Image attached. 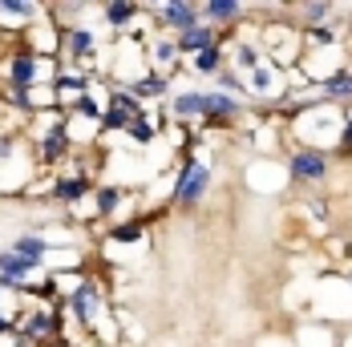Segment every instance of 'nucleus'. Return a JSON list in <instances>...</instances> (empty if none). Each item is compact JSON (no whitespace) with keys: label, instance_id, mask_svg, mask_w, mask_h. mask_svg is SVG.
Returning a JSON list of instances; mask_svg holds the SVG:
<instances>
[{"label":"nucleus","instance_id":"obj_1","mask_svg":"<svg viewBox=\"0 0 352 347\" xmlns=\"http://www.w3.org/2000/svg\"><path fill=\"white\" fill-rule=\"evenodd\" d=\"M69 315L77 319V327L89 335V339H102L109 347H122V323H118V303L109 299V287L102 275H89L85 287L73 295L69 303Z\"/></svg>","mask_w":352,"mask_h":347},{"label":"nucleus","instance_id":"obj_2","mask_svg":"<svg viewBox=\"0 0 352 347\" xmlns=\"http://www.w3.org/2000/svg\"><path fill=\"white\" fill-rule=\"evenodd\" d=\"M283 134H287V145H308V149L336 154L340 134H344V109L340 105H316V109L300 113L296 121H287Z\"/></svg>","mask_w":352,"mask_h":347},{"label":"nucleus","instance_id":"obj_3","mask_svg":"<svg viewBox=\"0 0 352 347\" xmlns=\"http://www.w3.org/2000/svg\"><path fill=\"white\" fill-rule=\"evenodd\" d=\"M211 182H214V162L207 154L190 149L175 170H170V206L195 210L207 194H211Z\"/></svg>","mask_w":352,"mask_h":347},{"label":"nucleus","instance_id":"obj_4","mask_svg":"<svg viewBox=\"0 0 352 347\" xmlns=\"http://www.w3.org/2000/svg\"><path fill=\"white\" fill-rule=\"evenodd\" d=\"M259 45H263V57L272 69L292 73L304 65V29H296L287 16L259 21Z\"/></svg>","mask_w":352,"mask_h":347},{"label":"nucleus","instance_id":"obj_5","mask_svg":"<svg viewBox=\"0 0 352 347\" xmlns=\"http://www.w3.org/2000/svg\"><path fill=\"white\" fill-rule=\"evenodd\" d=\"M283 166H287V182H292V186L320 190V186H328V178H332L336 154H328V149H308V145H287V149H283Z\"/></svg>","mask_w":352,"mask_h":347},{"label":"nucleus","instance_id":"obj_6","mask_svg":"<svg viewBox=\"0 0 352 347\" xmlns=\"http://www.w3.org/2000/svg\"><path fill=\"white\" fill-rule=\"evenodd\" d=\"M150 73L146 65V40H134V36H113L109 40V81L113 85H134Z\"/></svg>","mask_w":352,"mask_h":347},{"label":"nucleus","instance_id":"obj_7","mask_svg":"<svg viewBox=\"0 0 352 347\" xmlns=\"http://www.w3.org/2000/svg\"><path fill=\"white\" fill-rule=\"evenodd\" d=\"M41 65H45V57L29 53V49L16 40V49H8V53L0 57V89L29 93L33 85H45V81H41Z\"/></svg>","mask_w":352,"mask_h":347},{"label":"nucleus","instance_id":"obj_8","mask_svg":"<svg viewBox=\"0 0 352 347\" xmlns=\"http://www.w3.org/2000/svg\"><path fill=\"white\" fill-rule=\"evenodd\" d=\"M150 12H154L158 33H166V36H182L186 29L203 25V16H199V4H195V0H158V4H150Z\"/></svg>","mask_w":352,"mask_h":347},{"label":"nucleus","instance_id":"obj_9","mask_svg":"<svg viewBox=\"0 0 352 347\" xmlns=\"http://www.w3.org/2000/svg\"><path fill=\"white\" fill-rule=\"evenodd\" d=\"M16 40H21L29 53H36V57H61V25H57V16H53V4H49V12L36 16Z\"/></svg>","mask_w":352,"mask_h":347},{"label":"nucleus","instance_id":"obj_10","mask_svg":"<svg viewBox=\"0 0 352 347\" xmlns=\"http://www.w3.org/2000/svg\"><path fill=\"white\" fill-rule=\"evenodd\" d=\"M247 186L255 190V194H263V198H276L283 194L292 182H287V166H283V158H255L251 166H247Z\"/></svg>","mask_w":352,"mask_h":347},{"label":"nucleus","instance_id":"obj_11","mask_svg":"<svg viewBox=\"0 0 352 347\" xmlns=\"http://www.w3.org/2000/svg\"><path fill=\"white\" fill-rule=\"evenodd\" d=\"M247 12H255V4H247V0H203L199 4V16L207 25H214L223 36L231 33V29H239L247 21Z\"/></svg>","mask_w":352,"mask_h":347},{"label":"nucleus","instance_id":"obj_12","mask_svg":"<svg viewBox=\"0 0 352 347\" xmlns=\"http://www.w3.org/2000/svg\"><path fill=\"white\" fill-rule=\"evenodd\" d=\"M146 65L150 73H158V77H170L175 81L178 73H182V53H178V40L166 33H154L146 40Z\"/></svg>","mask_w":352,"mask_h":347},{"label":"nucleus","instance_id":"obj_13","mask_svg":"<svg viewBox=\"0 0 352 347\" xmlns=\"http://www.w3.org/2000/svg\"><path fill=\"white\" fill-rule=\"evenodd\" d=\"M45 12H49V4H41V0H0V33L16 40Z\"/></svg>","mask_w":352,"mask_h":347},{"label":"nucleus","instance_id":"obj_14","mask_svg":"<svg viewBox=\"0 0 352 347\" xmlns=\"http://www.w3.org/2000/svg\"><path fill=\"white\" fill-rule=\"evenodd\" d=\"M340 12V4H332V0H300V4H292L287 8V21L296 25V29H320V25H328L332 16Z\"/></svg>","mask_w":352,"mask_h":347},{"label":"nucleus","instance_id":"obj_15","mask_svg":"<svg viewBox=\"0 0 352 347\" xmlns=\"http://www.w3.org/2000/svg\"><path fill=\"white\" fill-rule=\"evenodd\" d=\"M138 12H142L138 0H109V4H102V8H98V25H106L113 36H126L130 29H134Z\"/></svg>","mask_w":352,"mask_h":347},{"label":"nucleus","instance_id":"obj_16","mask_svg":"<svg viewBox=\"0 0 352 347\" xmlns=\"http://www.w3.org/2000/svg\"><path fill=\"white\" fill-rule=\"evenodd\" d=\"M8 250H12V254H21V259H29L33 267H45V259H49L53 243L45 239V230H41V226H33V230H16V235L8 239Z\"/></svg>","mask_w":352,"mask_h":347},{"label":"nucleus","instance_id":"obj_17","mask_svg":"<svg viewBox=\"0 0 352 347\" xmlns=\"http://www.w3.org/2000/svg\"><path fill=\"white\" fill-rule=\"evenodd\" d=\"M146 243V214L142 218H126V222H113L106 230V250H134Z\"/></svg>","mask_w":352,"mask_h":347},{"label":"nucleus","instance_id":"obj_18","mask_svg":"<svg viewBox=\"0 0 352 347\" xmlns=\"http://www.w3.org/2000/svg\"><path fill=\"white\" fill-rule=\"evenodd\" d=\"M223 69H227V45H223V40L182 61V73H195V77H211V81H214V77H219Z\"/></svg>","mask_w":352,"mask_h":347},{"label":"nucleus","instance_id":"obj_19","mask_svg":"<svg viewBox=\"0 0 352 347\" xmlns=\"http://www.w3.org/2000/svg\"><path fill=\"white\" fill-rule=\"evenodd\" d=\"M175 40H178V53H182V61H186V57H195V53H203V49L219 45V40H223V33H219L214 25H207V21H203V25L186 29L182 36H175Z\"/></svg>","mask_w":352,"mask_h":347},{"label":"nucleus","instance_id":"obj_20","mask_svg":"<svg viewBox=\"0 0 352 347\" xmlns=\"http://www.w3.org/2000/svg\"><path fill=\"white\" fill-rule=\"evenodd\" d=\"M320 93H324V101H332V105H340V109H349V105H352V69H340L336 77L320 81Z\"/></svg>","mask_w":352,"mask_h":347},{"label":"nucleus","instance_id":"obj_21","mask_svg":"<svg viewBox=\"0 0 352 347\" xmlns=\"http://www.w3.org/2000/svg\"><path fill=\"white\" fill-rule=\"evenodd\" d=\"M292 339H296V347H340V339L332 335V327H328V323H320V319L304 323Z\"/></svg>","mask_w":352,"mask_h":347},{"label":"nucleus","instance_id":"obj_22","mask_svg":"<svg viewBox=\"0 0 352 347\" xmlns=\"http://www.w3.org/2000/svg\"><path fill=\"white\" fill-rule=\"evenodd\" d=\"M214 89H219V93H231V97H243V101H247L243 77H239V73H231V69H223L219 77H214Z\"/></svg>","mask_w":352,"mask_h":347},{"label":"nucleus","instance_id":"obj_23","mask_svg":"<svg viewBox=\"0 0 352 347\" xmlns=\"http://www.w3.org/2000/svg\"><path fill=\"white\" fill-rule=\"evenodd\" d=\"M336 158H352V105L344 109V134H340V145H336Z\"/></svg>","mask_w":352,"mask_h":347},{"label":"nucleus","instance_id":"obj_24","mask_svg":"<svg viewBox=\"0 0 352 347\" xmlns=\"http://www.w3.org/2000/svg\"><path fill=\"white\" fill-rule=\"evenodd\" d=\"M0 347H36V344L25 335V331H16V327H12V331H4V335H0Z\"/></svg>","mask_w":352,"mask_h":347},{"label":"nucleus","instance_id":"obj_25","mask_svg":"<svg viewBox=\"0 0 352 347\" xmlns=\"http://www.w3.org/2000/svg\"><path fill=\"white\" fill-rule=\"evenodd\" d=\"M255 347H296V339H287V335H263Z\"/></svg>","mask_w":352,"mask_h":347},{"label":"nucleus","instance_id":"obj_26","mask_svg":"<svg viewBox=\"0 0 352 347\" xmlns=\"http://www.w3.org/2000/svg\"><path fill=\"white\" fill-rule=\"evenodd\" d=\"M81 347H109V344H102V339H81Z\"/></svg>","mask_w":352,"mask_h":347},{"label":"nucleus","instance_id":"obj_27","mask_svg":"<svg viewBox=\"0 0 352 347\" xmlns=\"http://www.w3.org/2000/svg\"><path fill=\"white\" fill-rule=\"evenodd\" d=\"M340 347H352V331H344V335H340Z\"/></svg>","mask_w":352,"mask_h":347},{"label":"nucleus","instance_id":"obj_28","mask_svg":"<svg viewBox=\"0 0 352 347\" xmlns=\"http://www.w3.org/2000/svg\"><path fill=\"white\" fill-rule=\"evenodd\" d=\"M349 69H352V40H349Z\"/></svg>","mask_w":352,"mask_h":347},{"label":"nucleus","instance_id":"obj_29","mask_svg":"<svg viewBox=\"0 0 352 347\" xmlns=\"http://www.w3.org/2000/svg\"><path fill=\"white\" fill-rule=\"evenodd\" d=\"M349 174H352V158H349Z\"/></svg>","mask_w":352,"mask_h":347}]
</instances>
